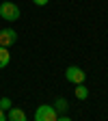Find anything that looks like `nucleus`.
I'll return each instance as SVG.
<instances>
[{
    "label": "nucleus",
    "mask_w": 108,
    "mask_h": 121,
    "mask_svg": "<svg viewBox=\"0 0 108 121\" xmlns=\"http://www.w3.org/2000/svg\"><path fill=\"white\" fill-rule=\"evenodd\" d=\"M76 97H78V99H86L89 97V89L82 86V84H78V86H76Z\"/></svg>",
    "instance_id": "obj_8"
},
{
    "label": "nucleus",
    "mask_w": 108,
    "mask_h": 121,
    "mask_svg": "<svg viewBox=\"0 0 108 121\" xmlns=\"http://www.w3.org/2000/svg\"><path fill=\"white\" fill-rule=\"evenodd\" d=\"M0 17L7 20V22H15L20 17V7L13 4V2H2L0 4Z\"/></svg>",
    "instance_id": "obj_2"
},
{
    "label": "nucleus",
    "mask_w": 108,
    "mask_h": 121,
    "mask_svg": "<svg viewBox=\"0 0 108 121\" xmlns=\"http://www.w3.org/2000/svg\"><path fill=\"white\" fill-rule=\"evenodd\" d=\"M56 121H71V119H69V117H58Z\"/></svg>",
    "instance_id": "obj_12"
},
{
    "label": "nucleus",
    "mask_w": 108,
    "mask_h": 121,
    "mask_svg": "<svg viewBox=\"0 0 108 121\" xmlns=\"http://www.w3.org/2000/svg\"><path fill=\"white\" fill-rule=\"evenodd\" d=\"M7 121H26V112L22 108H9Z\"/></svg>",
    "instance_id": "obj_5"
},
{
    "label": "nucleus",
    "mask_w": 108,
    "mask_h": 121,
    "mask_svg": "<svg viewBox=\"0 0 108 121\" xmlns=\"http://www.w3.org/2000/svg\"><path fill=\"white\" fill-rule=\"evenodd\" d=\"M65 78H67L69 82H73V84H84V80H86V73H84L80 67L69 65V67L65 69Z\"/></svg>",
    "instance_id": "obj_3"
},
{
    "label": "nucleus",
    "mask_w": 108,
    "mask_h": 121,
    "mask_svg": "<svg viewBox=\"0 0 108 121\" xmlns=\"http://www.w3.org/2000/svg\"><path fill=\"white\" fill-rule=\"evenodd\" d=\"M33 2H35L37 7H45V4H48V0H33Z\"/></svg>",
    "instance_id": "obj_10"
},
{
    "label": "nucleus",
    "mask_w": 108,
    "mask_h": 121,
    "mask_svg": "<svg viewBox=\"0 0 108 121\" xmlns=\"http://www.w3.org/2000/svg\"><path fill=\"white\" fill-rule=\"evenodd\" d=\"M0 108H2V110L13 108V106H11V99H9V97H2V99H0Z\"/></svg>",
    "instance_id": "obj_9"
},
{
    "label": "nucleus",
    "mask_w": 108,
    "mask_h": 121,
    "mask_svg": "<svg viewBox=\"0 0 108 121\" xmlns=\"http://www.w3.org/2000/svg\"><path fill=\"white\" fill-rule=\"evenodd\" d=\"M9 60H11V54H9V50L0 45V69H4V67L9 65Z\"/></svg>",
    "instance_id": "obj_6"
},
{
    "label": "nucleus",
    "mask_w": 108,
    "mask_h": 121,
    "mask_svg": "<svg viewBox=\"0 0 108 121\" xmlns=\"http://www.w3.org/2000/svg\"><path fill=\"white\" fill-rule=\"evenodd\" d=\"M15 41H17V33H15L13 28H2L0 30V45H2V48H9Z\"/></svg>",
    "instance_id": "obj_4"
},
{
    "label": "nucleus",
    "mask_w": 108,
    "mask_h": 121,
    "mask_svg": "<svg viewBox=\"0 0 108 121\" xmlns=\"http://www.w3.org/2000/svg\"><path fill=\"white\" fill-rule=\"evenodd\" d=\"M58 119V112L54 106H48V104H41L37 112H35V121H56Z\"/></svg>",
    "instance_id": "obj_1"
},
{
    "label": "nucleus",
    "mask_w": 108,
    "mask_h": 121,
    "mask_svg": "<svg viewBox=\"0 0 108 121\" xmlns=\"http://www.w3.org/2000/svg\"><path fill=\"white\" fill-rule=\"evenodd\" d=\"M67 104H69V102H67L65 97H58V99L54 102V108H56V112H65V110H67Z\"/></svg>",
    "instance_id": "obj_7"
},
{
    "label": "nucleus",
    "mask_w": 108,
    "mask_h": 121,
    "mask_svg": "<svg viewBox=\"0 0 108 121\" xmlns=\"http://www.w3.org/2000/svg\"><path fill=\"white\" fill-rule=\"evenodd\" d=\"M0 121H7V115H4V110L0 108Z\"/></svg>",
    "instance_id": "obj_11"
}]
</instances>
